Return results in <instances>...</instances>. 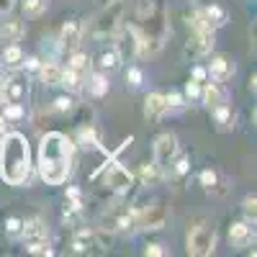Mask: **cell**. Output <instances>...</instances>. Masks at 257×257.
Listing matches in <instances>:
<instances>
[{
  "mask_svg": "<svg viewBox=\"0 0 257 257\" xmlns=\"http://www.w3.org/2000/svg\"><path fill=\"white\" fill-rule=\"evenodd\" d=\"M72 152H75V144L59 132H52L41 139V144H39V175L44 178L47 185H62L67 180L70 167H72Z\"/></svg>",
  "mask_w": 257,
  "mask_h": 257,
  "instance_id": "cell-1",
  "label": "cell"
},
{
  "mask_svg": "<svg viewBox=\"0 0 257 257\" xmlns=\"http://www.w3.org/2000/svg\"><path fill=\"white\" fill-rule=\"evenodd\" d=\"M31 173V149L24 134H6L0 144V178L8 185H21Z\"/></svg>",
  "mask_w": 257,
  "mask_h": 257,
  "instance_id": "cell-2",
  "label": "cell"
},
{
  "mask_svg": "<svg viewBox=\"0 0 257 257\" xmlns=\"http://www.w3.org/2000/svg\"><path fill=\"white\" fill-rule=\"evenodd\" d=\"M216 247V231L208 224H201V226H193L190 234H188V254H198V257H206L213 252Z\"/></svg>",
  "mask_w": 257,
  "mask_h": 257,
  "instance_id": "cell-3",
  "label": "cell"
},
{
  "mask_svg": "<svg viewBox=\"0 0 257 257\" xmlns=\"http://www.w3.org/2000/svg\"><path fill=\"white\" fill-rule=\"evenodd\" d=\"M165 219H167V211L162 203H149L139 211H134V221H137V229H162L165 226Z\"/></svg>",
  "mask_w": 257,
  "mask_h": 257,
  "instance_id": "cell-4",
  "label": "cell"
},
{
  "mask_svg": "<svg viewBox=\"0 0 257 257\" xmlns=\"http://www.w3.org/2000/svg\"><path fill=\"white\" fill-rule=\"evenodd\" d=\"M175 155H178V139L173 134L157 137V142H155V165L157 167H165Z\"/></svg>",
  "mask_w": 257,
  "mask_h": 257,
  "instance_id": "cell-5",
  "label": "cell"
},
{
  "mask_svg": "<svg viewBox=\"0 0 257 257\" xmlns=\"http://www.w3.org/2000/svg\"><path fill=\"white\" fill-rule=\"evenodd\" d=\"M105 185H111L116 193H126V190H132V185H134V175L128 173L126 167H121V165H111L108 173H105Z\"/></svg>",
  "mask_w": 257,
  "mask_h": 257,
  "instance_id": "cell-6",
  "label": "cell"
},
{
  "mask_svg": "<svg viewBox=\"0 0 257 257\" xmlns=\"http://www.w3.org/2000/svg\"><path fill=\"white\" fill-rule=\"evenodd\" d=\"M208 72H211V77L216 80V82H226L234 75V62L226 59V57H216V59H211Z\"/></svg>",
  "mask_w": 257,
  "mask_h": 257,
  "instance_id": "cell-7",
  "label": "cell"
},
{
  "mask_svg": "<svg viewBox=\"0 0 257 257\" xmlns=\"http://www.w3.org/2000/svg\"><path fill=\"white\" fill-rule=\"evenodd\" d=\"M167 108H170V105H167V98H165L162 93L147 95V103H144V116H147V118H160Z\"/></svg>",
  "mask_w": 257,
  "mask_h": 257,
  "instance_id": "cell-8",
  "label": "cell"
},
{
  "mask_svg": "<svg viewBox=\"0 0 257 257\" xmlns=\"http://www.w3.org/2000/svg\"><path fill=\"white\" fill-rule=\"evenodd\" d=\"M229 239H231L234 247H247V244H252V239H254V231H252L249 224L239 221V224H234V226H231Z\"/></svg>",
  "mask_w": 257,
  "mask_h": 257,
  "instance_id": "cell-9",
  "label": "cell"
},
{
  "mask_svg": "<svg viewBox=\"0 0 257 257\" xmlns=\"http://www.w3.org/2000/svg\"><path fill=\"white\" fill-rule=\"evenodd\" d=\"M193 49H196L198 54H206L211 52L213 47V29H193Z\"/></svg>",
  "mask_w": 257,
  "mask_h": 257,
  "instance_id": "cell-10",
  "label": "cell"
},
{
  "mask_svg": "<svg viewBox=\"0 0 257 257\" xmlns=\"http://www.w3.org/2000/svg\"><path fill=\"white\" fill-rule=\"evenodd\" d=\"M201 16H203V24H206L208 29H219V26H224V24H226V11H224V8H219V6L203 8V11H201Z\"/></svg>",
  "mask_w": 257,
  "mask_h": 257,
  "instance_id": "cell-11",
  "label": "cell"
},
{
  "mask_svg": "<svg viewBox=\"0 0 257 257\" xmlns=\"http://www.w3.org/2000/svg\"><path fill=\"white\" fill-rule=\"evenodd\" d=\"M21 231L26 234L29 242H41V239H47V226H44V221H41V219L26 221L24 226H21Z\"/></svg>",
  "mask_w": 257,
  "mask_h": 257,
  "instance_id": "cell-12",
  "label": "cell"
},
{
  "mask_svg": "<svg viewBox=\"0 0 257 257\" xmlns=\"http://www.w3.org/2000/svg\"><path fill=\"white\" fill-rule=\"evenodd\" d=\"M41 80H44L47 85H59L62 67H59V64H54V62H47L44 67H41Z\"/></svg>",
  "mask_w": 257,
  "mask_h": 257,
  "instance_id": "cell-13",
  "label": "cell"
},
{
  "mask_svg": "<svg viewBox=\"0 0 257 257\" xmlns=\"http://www.w3.org/2000/svg\"><path fill=\"white\" fill-rule=\"evenodd\" d=\"M201 95H203V100H206V105H211V108H216V105H221L224 103V93L216 88V85H206V88L201 90Z\"/></svg>",
  "mask_w": 257,
  "mask_h": 257,
  "instance_id": "cell-14",
  "label": "cell"
},
{
  "mask_svg": "<svg viewBox=\"0 0 257 257\" xmlns=\"http://www.w3.org/2000/svg\"><path fill=\"white\" fill-rule=\"evenodd\" d=\"M59 85H64V88H70V90H77L80 85H82V75L67 67V70H62V80H59Z\"/></svg>",
  "mask_w": 257,
  "mask_h": 257,
  "instance_id": "cell-15",
  "label": "cell"
},
{
  "mask_svg": "<svg viewBox=\"0 0 257 257\" xmlns=\"http://www.w3.org/2000/svg\"><path fill=\"white\" fill-rule=\"evenodd\" d=\"M21 34H24L21 21H8V24L0 29V36H3L6 41H16V39H21Z\"/></svg>",
  "mask_w": 257,
  "mask_h": 257,
  "instance_id": "cell-16",
  "label": "cell"
},
{
  "mask_svg": "<svg viewBox=\"0 0 257 257\" xmlns=\"http://www.w3.org/2000/svg\"><path fill=\"white\" fill-rule=\"evenodd\" d=\"M157 180H160V167H157L155 162H152V165H149V162L142 165V183H144V185H155Z\"/></svg>",
  "mask_w": 257,
  "mask_h": 257,
  "instance_id": "cell-17",
  "label": "cell"
},
{
  "mask_svg": "<svg viewBox=\"0 0 257 257\" xmlns=\"http://www.w3.org/2000/svg\"><path fill=\"white\" fill-rule=\"evenodd\" d=\"M77 44V24H70L62 29V47H75Z\"/></svg>",
  "mask_w": 257,
  "mask_h": 257,
  "instance_id": "cell-18",
  "label": "cell"
},
{
  "mask_svg": "<svg viewBox=\"0 0 257 257\" xmlns=\"http://www.w3.org/2000/svg\"><path fill=\"white\" fill-rule=\"evenodd\" d=\"M3 59H6L8 67H18V64L24 62V52H21V47H8L6 54H3Z\"/></svg>",
  "mask_w": 257,
  "mask_h": 257,
  "instance_id": "cell-19",
  "label": "cell"
},
{
  "mask_svg": "<svg viewBox=\"0 0 257 257\" xmlns=\"http://www.w3.org/2000/svg\"><path fill=\"white\" fill-rule=\"evenodd\" d=\"M90 90H93V95H105V90H108V80H105L103 75H95L93 77V85H90Z\"/></svg>",
  "mask_w": 257,
  "mask_h": 257,
  "instance_id": "cell-20",
  "label": "cell"
},
{
  "mask_svg": "<svg viewBox=\"0 0 257 257\" xmlns=\"http://www.w3.org/2000/svg\"><path fill=\"white\" fill-rule=\"evenodd\" d=\"M100 67L116 70V67H118V54H116V52H105V54L100 57Z\"/></svg>",
  "mask_w": 257,
  "mask_h": 257,
  "instance_id": "cell-21",
  "label": "cell"
},
{
  "mask_svg": "<svg viewBox=\"0 0 257 257\" xmlns=\"http://www.w3.org/2000/svg\"><path fill=\"white\" fill-rule=\"evenodd\" d=\"M24 11H26V16H39L41 11H44V0H26Z\"/></svg>",
  "mask_w": 257,
  "mask_h": 257,
  "instance_id": "cell-22",
  "label": "cell"
},
{
  "mask_svg": "<svg viewBox=\"0 0 257 257\" xmlns=\"http://www.w3.org/2000/svg\"><path fill=\"white\" fill-rule=\"evenodd\" d=\"M126 80H128V85H134V88H139V85H142V80H144V75H142V70L132 67V70L126 72Z\"/></svg>",
  "mask_w": 257,
  "mask_h": 257,
  "instance_id": "cell-23",
  "label": "cell"
},
{
  "mask_svg": "<svg viewBox=\"0 0 257 257\" xmlns=\"http://www.w3.org/2000/svg\"><path fill=\"white\" fill-rule=\"evenodd\" d=\"M70 70H75V72H80V75L85 72V57H82V54H75V57H72Z\"/></svg>",
  "mask_w": 257,
  "mask_h": 257,
  "instance_id": "cell-24",
  "label": "cell"
},
{
  "mask_svg": "<svg viewBox=\"0 0 257 257\" xmlns=\"http://www.w3.org/2000/svg\"><path fill=\"white\" fill-rule=\"evenodd\" d=\"M21 226H24V221H21V219H8L6 221V229H8V234H13V237H16V234H21Z\"/></svg>",
  "mask_w": 257,
  "mask_h": 257,
  "instance_id": "cell-25",
  "label": "cell"
},
{
  "mask_svg": "<svg viewBox=\"0 0 257 257\" xmlns=\"http://www.w3.org/2000/svg\"><path fill=\"white\" fill-rule=\"evenodd\" d=\"M21 116H24V108H21V105H8V108H6V118H21Z\"/></svg>",
  "mask_w": 257,
  "mask_h": 257,
  "instance_id": "cell-26",
  "label": "cell"
},
{
  "mask_svg": "<svg viewBox=\"0 0 257 257\" xmlns=\"http://www.w3.org/2000/svg\"><path fill=\"white\" fill-rule=\"evenodd\" d=\"M254 203H257L254 196H247V198H244V213H247V216H252V219H254V211H257Z\"/></svg>",
  "mask_w": 257,
  "mask_h": 257,
  "instance_id": "cell-27",
  "label": "cell"
},
{
  "mask_svg": "<svg viewBox=\"0 0 257 257\" xmlns=\"http://www.w3.org/2000/svg\"><path fill=\"white\" fill-rule=\"evenodd\" d=\"M185 93H188V98H198V95H201V85H198L196 80H193V82H188Z\"/></svg>",
  "mask_w": 257,
  "mask_h": 257,
  "instance_id": "cell-28",
  "label": "cell"
},
{
  "mask_svg": "<svg viewBox=\"0 0 257 257\" xmlns=\"http://www.w3.org/2000/svg\"><path fill=\"white\" fill-rule=\"evenodd\" d=\"M201 183H203L206 188H211L213 183H216V175H213L211 170H203V173H201Z\"/></svg>",
  "mask_w": 257,
  "mask_h": 257,
  "instance_id": "cell-29",
  "label": "cell"
},
{
  "mask_svg": "<svg viewBox=\"0 0 257 257\" xmlns=\"http://www.w3.org/2000/svg\"><path fill=\"white\" fill-rule=\"evenodd\" d=\"M144 254H152V257H162V254H165V249H162L160 244H149V247L144 249Z\"/></svg>",
  "mask_w": 257,
  "mask_h": 257,
  "instance_id": "cell-30",
  "label": "cell"
},
{
  "mask_svg": "<svg viewBox=\"0 0 257 257\" xmlns=\"http://www.w3.org/2000/svg\"><path fill=\"white\" fill-rule=\"evenodd\" d=\"M72 108V100L70 98H59L57 100V111H70Z\"/></svg>",
  "mask_w": 257,
  "mask_h": 257,
  "instance_id": "cell-31",
  "label": "cell"
},
{
  "mask_svg": "<svg viewBox=\"0 0 257 257\" xmlns=\"http://www.w3.org/2000/svg\"><path fill=\"white\" fill-rule=\"evenodd\" d=\"M80 139H82V142H88V144H95V137H93L90 128H82V132H80Z\"/></svg>",
  "mask_w": 257,
  "mask_h": 257,
  "instance_id": "cell-32",
  "label": "cell"
},
{
  "mask_svg": "<svg viewBox=\"0 0 257 257\" xmlns=\"http://www.w3.org/2000/svg\"><path fill=\"white\" fill-rule=\"evenodd\" d=\"M167 98V105H183V98L178 95V93H170V95H165Z\"/></svg>",
  "mask_w": 257,
  "mask_h": 257,
  "instance_id": "cell-33",
  "label": "cell"
},
{
  "mask_svg": "<svg viewBox=\"0 0 257 257\" xmlns=\"http://www.w3.org/2000/svg\"><path fill=\"white\" fill-rule=\"evenodd\" d=\"M193 80H196V82L206 80V70H203V67H196V70H193Z\"/></svg>",
  "mask_w": 257,
  "mask_h": 257,
  "instance_id": "cell-34",
  "label": "cell"
},
{
  "mask_svg": "<svg viewBox=\"0 0 257 257\" xmlns=\"http://www.w3.org/2000/svg\"><path fill=\"white\" fill-rule=\"evenodd\" d=\"M13 8V0H0V13H8Z\"/></svg>",
  "mask_w": 257,
  "mask_h": 257,
  "instance_id": "cell-35",
  "label": "cell"
},
{
  "mask_svg": "<svg viewBox=\"0 0 257 257\" xmlns=\"http://www.w3.org/2000/svg\"><path fill=\"white\" fill-rule=\"evenodd\" d=\"M188 173V160H180L178 162V175H185Z\"/></svg>",
  "mask_w": 257,
  "mask_h": 257,
  "instance_id": "cell-36",
  "label": "cell"
},
{
  "mask_svg": "<svg viewBox=\"0 0 257 257\" xmlns=\"http://www.w3.org/2000/svg\"><path fill=\"white\" fill-rule=\"evenodd\" d=\"M6 139V118H0V144Z\"/></svg>",
  "mask_w": 257,
  "mask_h": 257,
  "instance_id": "cell-37",
  "label": "cell"
}]
</instances>
